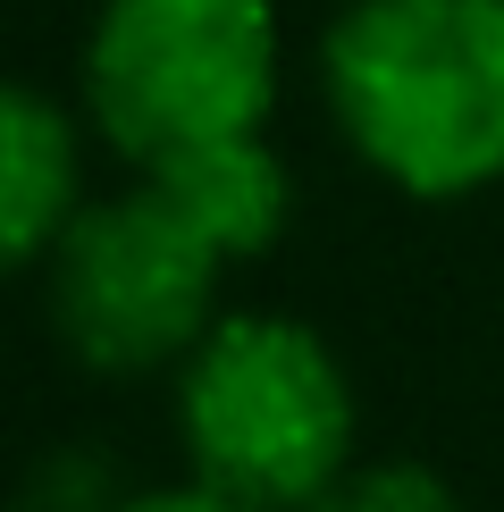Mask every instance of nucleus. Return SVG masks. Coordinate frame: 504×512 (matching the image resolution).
Returning a JSON list of instances; mask_svg holds the SVG:
<instances>
[{
    "label": "nucleus",
    "mask_w": 504,
    "mask_h": 512,
    "mask_svg": "<svg viewBox=\"0 0 504 512\" xmlns=\"http://www.w3.org/2000/svg\"><path fill=\"white\" fill-rule=\"evenodd\" d=\"M320 93L395 194H488L504 177V0H353L320 42Z\"/></svg>",
    "instance_id": "nucleus-1"
},
{
    "label": "nucleus",
    "mask_w": 504,
    "mask_h": 512,
    "mask_svg": "<svg viewBox=\"0 0 504 512\" xmlns=\"http://www.w3.org/2000/svg\"><path fill=\"white\" fill-rule=\"evenodd\" d=\"M185 479L252 512H311L353 471V378L320 328L286 311H219V328L177 361Z\"/></svg>",
    "instance_id": "nucleus-2"
},
{
    "label": "nucleus",
    "mask_w": 504,
    "mask_h": 512,
    "mask_svg": "<svg viewBox=\"0 0 504 512\" xmlns=\"http://www.w3.org/2000/svg\"><path fill=\"white\" fill-rule=\"evenodd\" d=\"M269 110H278L269 0H101L84 34V118L135 177L194 143L261 135Z\"/></svg>",
    "instance_id": "nucleus-3"
},
{
    "label": "nucleus",
    "mask_w": 504,
    "mask_h": 512,
    "mask_svg": "<svg viewBox=\"0 0 504 512\" xmlns=\"http://www.w3.org/2000/svg\"><path fill=\"white\" fill-rule=\"evenodd\" d=\"M219 252L152 177L84 202L51 252V328L101 378H160L219 328Z\"/></svg>",
    "instance_id": "nucleus-4"
},
{
    "label": "nucleus",
    "mask_w": 504,
    "mask_h": 512,
    "mask_svg": "<svg viewBox=\"0 0 504 512\" xmlns=\"http://www.w3.org/2000/svg\"><path fill=\"white\" fill-rule=\"evenodd\" d=\"M84 210V126L51 93L0 76V286L51 269Z\"/></svg>",
    "instance_id": "nucleus-5"
},
{
    "label": "nucleus",
    "mask_w": 504,
    "mask_h": 512,
    "mask_svg": "<svg viewBox=\"0 0 504 512\" xmlns=\"http://www.w3.org/2000/svg\"><path fill=\"white\" fill-rule=\"evenodd\" d=\"M143 177H152L160 194L177 202V219L194 227V236L219 252L227 269H236V261H261V252L286 236L294 177H286V160L269 152V135H219V143H194V152L143 168Z\"/></svg>",
    "instance_id": "nucleus-6"
},
{
    "label": "nucleus",
    "mask_w": 504,
    "mask_h": 512,
    "mask_svg": "<svg viewBox=\"0 0 504 512\" xmlns=\"http://www.w3.org/2000/svg\"><path fill=\"white\" fill-rule=\"evenodd\" d=\"M311 512H462V496L429 471V462L387 454V462H353Z\"/></svg>",
    "instance_id": "nucleus-7"
},
{
    "label": "nucleus",
    "mask_w": 504,
    "mask_h": 512,
    "mask_svg": "<svg viewBox=\"0 0 504 512\" xmlns=\"http://www.w3.org/2000/svg\"><path fill=\"white\" fill-rule=\"evenodd\" d=\"M101 512H252V504L219 496V487H202V479H177V487H135V496H110Z\"/></svg>",
    "instance_id": "nucleus-8"
},
{
    "label": "nucleus",
    "mask_w": 504,
    "mask_h": 512,
    "mask_svg": "<svg viewBox=\"0 0 504 512\" xmlns=\"http://www.w3.org/2000/svg\"><path fill=\"white\" fill-rule=\"evenodd\" d=\"M0 512H17V504H0Z\"/></svg>",
    "instance_id": "nucleus-9"
}]
</instances>
